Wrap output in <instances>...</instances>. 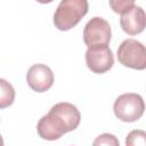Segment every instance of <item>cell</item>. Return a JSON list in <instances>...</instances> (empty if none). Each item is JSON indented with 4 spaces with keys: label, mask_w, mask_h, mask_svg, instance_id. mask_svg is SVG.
Returning a JSON list of instances; mask_svg holds the SVG:
<instances>
[{
    "label": "cell",
    "mask_w": 146,
    "mask_h": 146,
    "mask_svg": "<svg viewBox=\"0 0 146 146\" xmlns=\"http://www.w3.org/2000/svg\"><path fill=\"white\" fill-rule=\"evenodd\" d=\"M81 114L71 103L55 104L48 114L43 115L36 125L38 135L46 140L59 139L64 133L73 131L80 124Z\"/></svg>",
    "instance_id": "6da1fadb"
},
{
    "label": "cell",
    "mask_w": 146,
    "mask_h": 146,
    "mask_svg": "<svg viewBox=\"0 0 146 146\" xmlns=\"http://www.w3.org/2000/svg\"><path fill=\"white\" fill-rule=\"evenodd\" d=\"M87 0H63L59 2L55 14L54 24L59 31H68L74 27L88 13Z\"/></svg>",
    "instance_id": "7a4b0ae2"
},
{
    "label": "cell",
    "mask_w": 146,
    "mask_h": 146,
    "mask_svg": "<svg viewBox=\"0 0 146 146\" xmlns=\"http://www.w3.org/2000/svg\"><path fill=\"white\" fill-rule=\"evenodd\" d=\"M145 104L140 95L128 92L119 96L113 105L115 116L123 122H135L144 114Z\"/></svg>",
    "instance_id": "3957f363"
},
{
    "label": "cell",
    "mask_w": 146,
    "mask_h": 146,
    "mask_svg": "<svg viewBox=\"0 0 146 146\" xmlns=\"http://www.w3.org/2000/svg\"><path fill=\"white\" fill-rule=\"evenodd\" d=\"M116 56L120 64H122L125 67H130L139 71L145 70L146 67L145 46L135 39L130 38L124 40L119 46Z\"/></svg>",
    "instance_id": "277c9868"
},
{
    "label": "cell",
    "mask_w": 146,
    "mask_h": 146,
    "mask_svg": "<svg viewBox=\"0 0 146 146\" xmlns=\"http://www.w3.org/2000/svg\"><path fill=\"white\" fill-rule=\"evenodd\" d=\"M112 36L110 23L102 17H92L83 29V41L88 46L98 47V46H108Z\"/></svg>",
    "instance_id": "5b68a950"
},
{
    "label": "cell",
    "mask_w": 146,
    "mask_h": 146,
    "mask_svg": "<svg viewBox=\"0 0 146 146\" xmlns=\"http://www.w3.org/2000/svg\"><path fill=\"white\" fill-rule=\"evenodd\" d=\"M86 64L91 72L103 74L110 71L114 64L113 52L108 46L88 48L86 51Z\"/></svg>",
    "instance_id": "8992f818"
},
{
    "label": "cell",
    "mask_w": 146,
    "mask_h": 146,
    "mask_svg": "<svg viewBox=\"0 0 146 146\" xmlns=\"http://www.w3.org/2000/svg\"><path fill=\"white\" fill-rule=\"evenodd\" d=\"M26 81L32 90L44 92L52 87L54 73L50 67L44 64H34L27 71Z\"/></svg>",
    "instance_id": "52a82bcc"
},
{
    "label": "cell",
    "mask_w": 146,
    "mask_h": 146,
    "mask_svg": "<svg viewBox=\"0 0 146 146\" xmlns=\"http://www.w3.org/2000/svg\"><path fill=\"white\" fill-rule=\"evenodd\" d=\"M120 15V25L127 34L136 35L144 31L146 25V15L141 7L132 5Z\"/></svg>",
    "instance_id": "ba28073f"
},
{
    "label": "cell",
    "mask_w": 146,
    "mask_h": 146,
    "mask_svg": "<svg viewBox=\"0 0 146 146\" xmlns=\"http://www.w3.org/2000/svg\"><path fill=\"white\" fill-rule=\"evenodd\" d=\"M15 100V89L5 79H0V110L9 107Z\"/></svg>",
    "instance_id": "9c48e42d"
},
{
    "label": "cell",
    "mask_w": 146,
    "mask_h": 146,
    "mask_svg": "<svg viewBox=\"0 0 146 146\" xmlns=\"http://www.w3.org/2000/svg\"><path fill=\"white\" fill-rule=\"evenodd\" d=\"M125 146H146V132L135 129L125 137Z\"/></svg>",
    "instance_id": "30bf717a"
},
{
    "label": "cell",
    "mask_w": 146,
    "mask_h": 146,
    "mask_svg": "<svg viewBox=\"0 0 146 146\" xmlns=\"http://www.w3.org/2000/svg\"><path fill=\"white\" fill-rule=\"evenodd\" d=\"M92 146H120V143L117 137H115L112 133L105 132L95 138Z\"/></svg>",
    "instance_id": "8fae6325"
},
{
    "label": "cell",
    "mask_w": 146,
    "mask_h": 146,
    "mask_svg": "<svg viewBox=\"0 0 146 146\" xmlns=\"http://www.w3.org/2000/svg\"><path fill=\"white\" fill-rule=\"evenodd\" d=\"M132 5H135V2L132 0H116V1H110V6L112 7L114 13L117 14H122L123 11H125L129 7H131Z\"/></svg>",
    "instance_id": "7c38bea8"
},
{
    "label": "cell",
    "mask_w": 146,
    "mask_h": 146,
    "mask_svg": "<svg viewBox=\"0 0 146 146\" xmlns=\"http://www.w3.org/2000/svg\"><path fill=\"white\" fill-rule=\"evenodd\" d=\"M0 146H3V139H2L1 135H0Z\"/></svg>",
    "instance_id": "4fadbf2b"
}]
</instances>
